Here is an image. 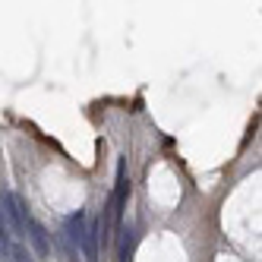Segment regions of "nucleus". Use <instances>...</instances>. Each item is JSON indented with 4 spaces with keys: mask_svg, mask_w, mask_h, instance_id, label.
<instances>
[{
    "mask_svg": "<svg viewBox=\"0 0 262 262\" xmlns=\"http://www.w3.org/2000/svg\"><path fill=\"white\" fill-rule=\"evenodd\" d=\"M26 237H29V243L35 247V253H38V256H48V253H51L48 234H45V228H41V224L35 221L32 215H26Z\"/></svg>",
    "mask_w": 262,
    "mask_h": 262,
    "instance_id": "nucleus-3",
    "label": "nucleus"
},
{
    "mask_svg": "<svg viewBox=\"0 0 262 262\" xmlns=\"http://www.w3.org/2000/svg\"><path fill=\"white\" fill-rule=\"evenodd\" d=\"M0 256H10V240L0 237Z\"/></svg>",
    "mask_w": 262,
    "mask_h": 262,
    "instance_id": "nucleus-7",
    "label": "nucleus"
},
{
    "mask_svg": "<svg viewBox=\"0 0 262 262\" xmlns=\"http://www.w3.org/2000/svg\"><path fill=\"white\" fill-rule=\"evenodd\" d=\"M123 240H120V262H129V256H133V247H136V231L133 228H120Z\"/></svg>",
    "mask_w": 262,
    "mask_h": 262,
    "instance_id": "nucleus-4",
    "label": "nucleus"
},
{
    "mask_svg": "<svg viewBox=\"0 0 262 262\" xmlns=\"http://www.w3.org/2000/svg\"><path fill=\"white\" fill-rule=\"evenodd\" d=\"M57 240H60V250H63V256H67V262H76V250H73V243H70V240H67L63 234H60Z\"/></svg>",
    "mask_w": 262,
    "mask_h": 262,
    "instance_id": "nucleus-5",
    "label": "nucleus"
},
{
    "mask_svg": "<svg viewBox=\"0 0 262 262\" xmlns=\"http://www.w3.org/2000/svg\"><path fill=\"white\" fill-rule=\"evenodd\" d=\"M0 209H4V215H7V224H10V234H23L26 237V205H23V199L16 196L13 190H7L4 196H0Z\"/></svg>",
    "mask_w": 262,
    "mask_h": 262,
    "instance_id": "nucleus-1",
    "label": "nucleus"
},
{
    "mask_svg": "<svg viewBox=\"0 0 262 262\" xmlns=\"http://www.w3.org/2000/svg\"><path fill=\"white\" fill-rule=\"evenodd\" d=\"M85 234H89L85 212H73V215L63 221V237L73 243V250H76V253H82V247H85Z\"/></svg>",
    "mask_w": 262,
    "mask_h": 262,
    "instance_id": "nucleus-2",
    "label": "nucleus"
},
{
    "mask_svg": "<svg viewBox=\"0 0 262 262\" xmlns=\"http://www.w3.org/2000/svg\"><path fill=\"white\" fill-rule=\"evenodd\" d=\"M10 256H13L16 262H35V259H32V256H29L23 247H10Z\"/></svg>",
    "mask_w": 262,
    "mask_h": 262,
    "instance_id": "nucleus-6",
    "label": "nucleus"
}]
</instances>
